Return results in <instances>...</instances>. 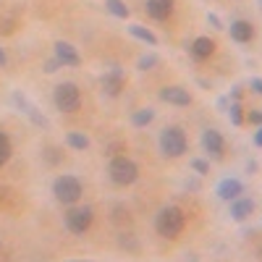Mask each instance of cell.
I'll return each mask as SVG.
<instances>
[{
    "label": "cell",
    "instance_id": "cell-25",
    "mask_svg": "<svg viewBox=\"0 0 262 262\" xmlns=\"http://www.w3.org/2000/svg\"><path fill=\"white\" fill-rule=\"evenodd\" d=\"M207 24H210L212 29H226V27H223V21H221V16H217V13H207Z\"/></svg>",
    "mask_w": 262,
    "mask_h": 262
},
{
    "label": "cell",
    "instance_id": "cell-29",
    "mask_svg": "<svg viewBox=\"0 0 262 262\" xmlns=\"http://www.w3.org/2000/svg\"><path fill=\"white\" fill-rule=\"evenodd\" d=\"M231 97H233V102H238V97H242V84H236L231 90Z\"/></svg>",
    "mask_w": 262,
    "mask_h": 262
},
{
    "label": "cell",
    "instance_id": "cell-17",
    "mask_svg": "<svg viewBox=\"0 0 262 262\" xmlns=\"http://www.w3.org/2000/svg\"><path fill=\"white\" fill-rule=\"evenodd\" d=\"M128 34H131V37H137V39H142L144 45H149V48H155V45H158V34H155V32H149V29L142 27V24H128Z\"/></svg>",
    "mask_w": 262,
    "mask_h": 262
},
{
    "label": "cell",
    "instance_id": "cell-11",
    "mask_svg": "<svg viewBox=\"0 0 262 262\" xmlns=\"http://www.w3.org/2000/svg\"><path fill=\"white\" fill-rule=\"evenodd\" d=\"M215 194L221 196L223 202H233L236 196H242V194H244V184L238 181V179H223L221 184H217Z\"/></svg>",
    "mask_w": 262,
    "mask_h": 262
},
{
    "label": "cell",
    "instance_id": "cell-26",
    "mask_svg": "<svg viewBox=\"0 0 262 262\" xmlns=\"http://www.w3.org/2000/svg\"><path fill=\"white\" fill-rule=\"evenodd\" d=\"M247 121L254 123V126H262V113H259V111H249V113H247Z\"/></svg>",
    "mask_w": 262,
    "mask_h": 262
},
{
    "label": "cell",
    "instance_id": "cell-20",
    "mask_svg": "<svg viewBox=\"0 0 262 262\" xmlns=\"http://www.w3.org/2000/svg\"><path fill=\"white\" fill-rule=\"evenodd\" d=\"M105 8L116 18H128V6L123 3V0H105Z\"/></svg>",
    "mask_w": 262,
    "mask_h": 262
},
{
    "label": "cell",
    "instance_id": "cell-3",
    "mask_svg": "<svg viewBox=\"0 0 262 262\" xmlns=\"http://www.w3.org/2000/svg\"><path fill=\"white\" fill-rule=\"evenodd\" d=\"M107 176H111V181L118 184V186H131L139 179V165L126 155H116L111 160V165H107Z\"/></svg>",
    "mask_w": 262,
    "mask_h": 262
},
{
    "label": "cell",
    "instance_id": "cell-22",
    "mask_svg": "<svg viewBox=\"0 0 262 262\" xmlns=\"http://www.w3.org/2000/svg\"><path fill=\"white\" fill-rule=\"evenodd\" d=\"M228 118H231L233 126H242V123H244V107H242V102H231V107H228Z\"/></svg>",
    "mask_w": 262,
    "mask_h": 262
},
{
    "label": "cell",
    "instance_id": "cell-30",
    "mask_svg": "<svg viewBox=\"0 0 262 262\" xmlns=\"http://www.w3.org/2000/svg\"><path fill=\"white\" fill-rule=\"evenodd\" d=\"M6 66H8V55H6L3 48H0V69H6Z\"/></svg>",
    "mask_w": 262,
    "mask_h": 262
},
{
    "label": "cell",
    "instance_id": "cell-12",
    "mask_svg": "<svg viewBox=\"0 0 262 262\" xmlns=\"http://www.w3.org/2000/svg\"><path fill=\"white\" fill-rule=\"evenodd\" d=\"M215 39H210V37H196L191 45H189V53L196 58V60H207L212 53H215Z\"/></svg>",
    "mask_w": 262,
    "mask_h": 262
},
{
    "label": "cell",
    "instance_id": "cell-7",
    "mask_svg": "<svg viewBox=\"0 0 262 262\" xmlns=\"http://www.w3.org/2000/svg\"><path fill=\"white\" fill-rule=\"evenodd\" d=\"M100 84H102V92L107 95V97H118L123 90H126V76H123V71L121 69H107L105 74H102V79H100Z\"/></svg>",
    "mask_w": 262,
    "mask_h": 262
},
{
    "label": "cell",
    "instance_id": "cell-9",
    "mask_svg": "<svg viewBox=\"0 0 262 262\" xmlns=\"http://www.w3.org/2000/svg\"><path fill=\"white\" fill-rule=\"evenodd\" d=\"M55 60L60 66H69V69H76L81 63V55L79 50L71 45V42H55Z\"/></svg>",
    "mask_w": 262,
    "mask_h": 262
},
{
    "label": "cell",
    "instance_id": "cell-1",
    "mask_svg": "<svg viewBox=\"0 0 262 262\" xmlns=\"http://www.w3.org/2000/svg\"><path fill=\"white\" fill-rule=\"evenodd\" d=\"M186 226V215L181 207L176 205H165L160 207V212L155 215V231L163 236V238H176Z\"/></svg>",
    "mask_w": 262,
    "mask_h": 262
},
{
    "label": "cell",
    "instance_id": "cell-6",
    "mask_svg": "<svg viewBox=\"0 0 262 262\" xmlns=\"http://www.w3.org/2000/svg\"><path fill=\"white\" fill-rule=\"evenodd\" d=\"M92 221H95V210L92 207H69L63 215V223L71 233L81 236L92 228Z\"/></svg>",
    "mask_w": 262,
    "mask_h": 262
},
{
    "label": "cell",
    "instance_id": "cell-18",
    "mask_svg": "<svg viewBox=\"0 0 262 262\" xmlns=\"http://www.w3.org/2000/svg\"><path fill=\"white\" fill-rule=\"evenodd\" d=\"M152 121H155V111H152V107H139V111L131 113V123H134L137 128H144Z\"/></svg>",
    "mask_w": 262,
    "mask_h": 262
},
{
    "label": "cell",
    "instance_id": "cell-14",
    "mask_svg": "<svg viewBox=\"0 0 262 262\" xmlns=\"http://www.w3.org/2000/svg\"><path fill=\"white\" fill-rule=\"evenodd\" d=\"M228 32H231V39H233V42H249V39L254 37V27L249 24L247 18H236V21H231Z\"/></svg>",
    "mask_w": 262,
    "mask_h": 262
},
{
    "label": "cell",
    "instance_id": "cell-31",
    "mask_svg": "<svg viewBox=\"0 0 262 262\" xmlns=\"http://www.w3.org/2000/svg\"><path fill=\"white\" fill-rule=\"evenodd\" d=\"M254 144H257V147H262V126L257 128V134H254Z\"/></svg>",
    "mask_w": 262,
    "mask_h": 262
},
{
    "label": "cell",
    "instance_id": "cell-2",
    "mask_svg": "<svg viewBox=\"0 0 262 262\" xmlns=\"http://www.w3.org/2000/svg\"><path fill=\"white\" fill-rule=\"evenodd\" d=\"M186 147H189V139L181 126H165L160 131V152L165 158H181Z\"/></svg>",
    "mask_w": 262,
    "mask_h": 262
},
{
    "label": "cell",
    "instance_id": "cell-4",
    "mask_svg": "<svg viewBox=\"0 0 262 262\" xmlns=\"http://www.w3.org/2000/svg\"><path fill=\"white\" fill-rule=\"evenodd\" d=\"M53 194L60 205H76L81 200L84 189H81V181L76 176H58L53 184Z\"/></svg>",
    "mask_w": 262,
    "mask_h": 262
},
{
    "label": "cell",
    "instance_id": "cell-24",
    "mask_svg": "<svg viewBox=\"0 0 262 262\" xmlns=\"http://www.w3.org/2000/svg\"><path fill=\"white\" fill-rule=\"evenodd\" d=\"M189 165H191V170L200 173V176L210 173V165H207V160H202V158H191V160H189Z\"/></svg>",
    "mask_w": 262,
    "mask_h": 262
},
{
    "label": "cell",
    "instance_id": "cell-15",
    "mask_svg": "<svg viewBox=\"0 0 262 262\" xmlns=\"http://www.w3.org/2000/svg\"><path fill=\"white\" fill-rule=\"evenodd\" d=\"M13 102L21 107V111H24L29 118H32V123H37V126H48V118L45 116H42L39 111H37V107L27 100V95H21V92H13Z\"/></svg>",
    "mask_w": 262,
    "mask_h": 262
},
{
    "label": "cell",
    "instance_id": "cell-28",
    "mask_svg": "<svg viewBox=\"0 0 262 262\" xmlns=\"http://www.w3.org/2000/svg\"><path fill=\"white\" fill-rule=\"evenodd\" d=\"M249 86H252V92H254V95H262V79H252Z\"/></svg>",
    "mask_w": 262,
    "mask_h": 262
},
{
    "label": "cell",
    "instance_id": "cell-16",
    "mask_svg": "<svg viewBox=\"0 0 262 262\" xmlns=\"http://www.w3.org/2000/svg\"><path fill=\"white\" fill-rule=\"evenodd\" d=\"M252 212H254V202L247 200V196H236L231 202V217L233 221H247Z\"/></svg>",
    "mask_w": 262,
    "mask_h": 262
},
{
    "label": "cell",
    "instance_id": "cell-5",
    "mask_svg": "<svg viewBox=\"0 0 262 262\" xmlns=\"http://www.w3.org/2000/svg\"><path fill=\"white\" fill-rule=\"evenodd\" d=\"M53 100H55V107L60 113H74L81 105V92H79V86L74 81H63V84L55 86Z\"/></svg>",
    "mask_w": 262,
    "mask_h": 262
},
{
    "label": "cell",
    "instance_id": "cell-27",
    "mask_svg": "<svg viewBox=\"0 0 262 262\" xmlns=\"http://www.w3.org/2000/svg\"><path fill=\"white\" fill-rule=\"evenodd\" d=\"M58 69H60V63H58V60H55V58H53V60H48V63H45V71H48V74H55V71H58Z\"/></svg>",
    "mask_w": 262,
    "mask_h": 262
},
{
    "label": "cell",
    "instance_id": "cell-23",
    "mask_svg": "<svg viewBox=\"0 0 262 262\" xmlns=\"http://www.w3.org/2000/svg\"><path fill=\"white\" fill-rule=\"evenodd\" d=\"M158 63H160V58H158L155 53H149V55H142V58H139V69H142V71H149V69H155Z\"/></svg>",
    "mask_w": 262,
    "mask_h": 262
},
{
    "label": "cell",
    "instance_id": "cell-10",
    "mask_svg": "<svg viewBox=\"0 0 262 262\" xmlns=\"http://www.w3.org/2000/svg\"><path fill=\"white\" fill-rule=\"evenodd\" d=\"M160 100L168 102V105H179V107L191 105V95H189V90H184V86H163Z\"/></svg>",
    "mask_w": 262,
    "mask_h": 262
},
{
    "label": "cell",
    "instance_id": "cell-32",
    "mask_svg": "<svg viewBox=\"0 0 262 262\" xmlns=\"http://www.w3.org/2000/svg\"><path fill=\"white\" fill-rule=\"evenodd\" d=\"M189 262H196V259H189Z\"/></svg>",
    "mask_w": 262,
    "mask_h": 262
},
{
    "label": "cell",
    "instance_id": "cell-21",
    "mask_svg": "<svg viewBox=\"0 0 262 262\" xmlns=\"http://www.w3.org/2000/svg\"><path fill=\"white\" fill-rule=\"evenodd\" d=\"M11 152H13V147H11L8 134H3V131H0V168L11 160Z\"/></svg>",
    "mask_w": 262,
    "mask_h": 262
},
{
    "label": "cell",
    "instance_id": "cell-19",
    "mask_svg": "<svg viewBox=\"0 0 262 262\" xmlns=\"http://www.w3.org/2000/svg\"><path fill=\"white\" fill-rule=\"evenodd\" d=\"M66 144H69L71 149H79V152H84L86 147H90V139H86L81 131H69L66 134Z\"/></svg>",
    "mask_w": 262,
    "mask_h": 262
},
{
    "label": "cell",
    "instance_id": "cell-8",
    "mask_svg": "<svg viewBox=\"0 0 262 262\" xmlns=\"http://www.w3.org/2000/svg\"><path fill=\"white\" fill-rule=\"evenodd\" d=\"M202 147H205V152H210L212 158H223L226 142L221 137V131H217V128H205L202 131Z\"/></svg>",
    "mask_w": 262,
    "mask_h": 262
},
{
    "label": "cell",
    "instance_id": "cell-13",
    "mask_svg": "<svg viewBox=\"0 0 262 262\" xmlns=\"http://www.w3.org/2000/svg\"><path fill=\"white\" fill-rule=\"evenodd\" d=\"M144 11L149 13V18L155 21H165L173 13V0H147Z\"/></svg>",
    "mask_w": 262,
    "mask_h": 262
}]
</instances>
